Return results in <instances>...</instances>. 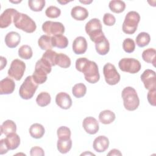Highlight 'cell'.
I'll return each mask as SVG.
<instances>
[{
  "instance_id": "681fc988",
  "label": "cell",
  "mask_w": 156,
  "mask_h": 156,
  "mask_svg": "<svg viewBox=\"0 0 156 156\" xmlns=\"http://www.w3.org/2000/svg\"><path fill=\"white\" fill-rule=\"evenodd\" d=\"M10 2H12V3H15V4H16V3H20L21 2V1H10Z\"/></svg>"
},
{
  "instance_id": "ac0fdd59",
  "label": "cell",
  "mask_w": 156,
  "mask_h": 156,
  "mask_svg": "<svg viewBox=\"0 0 156 156\" xmlns=\"http://www.w3.org/2000/svg\"><path fill=\"white\" fill-rule=\"evenodd\" d=\"M15 88L14 81L10 77H5L0 81V94H9L13 92Z\"/></svg>"
},
{
  "instance_id": "7c38bea8",
  "label": "cell",
  "mask_w": 156,
  "mask_h": 156,
  "mask_svg": "<svg viewBox=\"0 0 156 156\" xmlns=\"http://www.w3.org/2000/svg\"><path fill=\"white\" fill-rule=\"evenodd\" d=\"M141 80L147 90H152L156 88L155 72L152 69H147L141 75Z\"/></svg>"
},
{
  "instance_id": "8fae6325",
  "label": "cell",
  "mask_w": 156,
  "mask_h": 156,
  "mask_svg": "<svg viewBox=\"0 0 156 156\" xmlns=\"http://www.w3.org/2000/svg\"><path fill=\"white\" fill-rule=\"evenodd\" d=\"M43 31L50 37L62 35L65 32V27L62 23L46 21L42 24Z\"/></svg>"
},
{
  "instance_id": "7a4b0ae2",
  "label": "cell",
  "mask_w": 156,
  "mask_h": 156,
  "mask_svg": "<svg viewBox=\"0 0 156 156\" xmlns=\"http://www.w3.org/2000/svg\"><path fill=\"white\" fill-rule=\"evenodd\" d=\"M124 108L129 111L135 110L140 105V99L136 90L132 87L124 88L121 93Z\"/></svg>"
},
{
  "instance_id": "d6986e66",
  "label": "cell",
  "mask_w": 156,
  "mask_h": 156,
  "mask_svg": "<svg viewBox=\"0 0 156 156\" xmlns=\"http://www.w3.org/2000/svg\"><path fill=\"white\" fill-rule=\"evenodd\" d=\"M4 41L7 47L14 48L20 44L21 41V36L18 32L12 31L5 35Z\"/></svg>"
},
{
  "instance_id": "f35d334b",
  "label": "cell",
  "mask_w": 156,
  "mask_h": 156,
  "mask_svg": "<svg viewBox=\"0 0 156 156\" xmlns=\"http://www.w3.org/2000/svg\"><path fill=\"white\" fill-rule=\"evenodd\" d=\"M122 49L127 53L133 52L135 49V43L134 41L130 38H126L122 42Z\"/></svg>"
},
{
  "instance_id": "5b68a950",
  "label": "cell",
  "mask_w": 156,
  "mask_h": 156,
  "mask_svg": "<svg viewBox=\"0 0 156 156\" xmlns=\"http://www.w3.org/2000/svg\"><path fill=\"white\" fill-rule=\"evenodd\" d=\"M51 69L52 66L41 58L36 62L35 66V71L32 75L34 80L38 84L44 83L48 78L47 75L51 73Z\"/></svg>"
},
{
  "instance_id": "3957f363",
  "label": "cell",
  "mask_w": 156,
  "mask_h": 156,
  "mask_svg": "<svg viewBox=\"0 0 156 156\" xmlns=\"http://www.w3.org/2000/svg\"><path fill=\"white\" fill-rule=\"evenodd\" d=\"M15 26L27 33L34 32L37 28L35 21L27 15L17 12L13 18Z\"/></svg>"
},
{
  "instance_id": "44dd1931",
  "label": "cell",
  "mask_w": 156,
  "mask_h": 156,
  "mask_svg": "<svg viewBox=\"0 0 156 156\" xmlns=\"http://www.w3.org/2000/svg\"><path fill=\"white\" fill-rule=\"evenodd\" d=\"M4 140L9 150L16 149L20 144V138L15 132L6 135Z\"/></svg>"
},
{
  "instance_id": "60d3db41",
  "label": "cell",
  "mask_w": 156,
  "mask_h": 156,
  "mask_svg": "<svg viewBox=\"0 0 156 156\" xmlns=\"http://www.w3.org/2000/svg\"><path fill=\"white\" fill-rule=\"evenodd\" d=\"M103 23L106 26H112L115 24L116 18L112 14L106 13L103 16Z\"/></svg>"
},
{
  "instance_id": "cb8c5ba5",
  "label": "cell",
  "mask_w": 156,
  "mask_h": 156,
  "mask_svg": "<svg viewBox=\"0 0 156 156\" xmlns=\"http://www.w3.org/2000/svg\"><path fill=\"white\" fill-rule=\"evenodd\" d=\"M51 42L52 47H56L60 49H64L68 45V38L63 35L51 37Z\"/></svg>"
},
{
  "instance_id": "2e32d148",
  "label": "cell",
  "mask_w": 156,
  "mask_h": 156,
  "mask_svg": "<svg viewBox=\"0 0 156 156\" xmlns=\"http://www.w3.org/2000/svg\"><path fill=\"white\" fill-rule=\"evenodd\" d=\"M72 48L73 52L76 54H84L87 49V42L85 38L82 36L76 37L73 41Z\"/></svg>"
},
{
  "instance_id": "e0dca14e",
  "label": "cell",
  "mask_w": 156,
  "mask_h": 156,
  "mask_svg": "<svg viewBox=\"0 0 156 156\" xmlns=\"http://www.w3.org/2000/svg\"><path fill=\"white\" fill-rule=\"evenodd\" d=\"M109 146V140L104 135L96 137L93 143V149L98 152H104Z\"/></svg>"
},
{
  "instance_id": "7402d4cb",
  "label": "cell",
  "mask_w": 156,
  "mask_h": 156,
  "mask_svg": "<svg viewBox=\"0 0 156 156\" xmlns=\"http://www.w3.org/2000/svg\"><path fill=\"white\" fill-rule=\"evenodd\" d=\"M95 48L98 54L101 55H105L109 52L110 43L105 36L99 41L95 43Z\"/></svg>"
},
{
  "instance_id": "52a82bcc",
  "label": "cell",
  "mask_w": 156,
  "mask_h": 156,
  "mask_svg": "<svg viewBox=\"0 0 156 156\" xmlns=\"http://www.w3.org/2000/svg\"><path fill=\"white\" fill-rule=\"evenodd\" d=\"M38 84L34 80L32 76H27L19 90V94L23 99H30L34 95Z\"/></svg>"
},
{
  "instance_id": "7dc6e473",
  "label": "cell",
  "mask_w": 156,
  "mask_h": 156,
  "mask_svg": "<svg viewBox=\"0 0 156 156\" xmlns=\"http://www.w3.org/2000/svg\"><path fill=\"white\" fill-rule=\"evenodd\" d=\"M80 2L84 4H89L90 3H91L93 2V1L90 0V1H79Z\"/></svg>"
},
{
  "instance_id": "836d02e7",
  "label": "cell",
  "mask_w": 156,
  "mask_h": 156,
  "mask_svg": "<svg viewBox=\"0 0 156 156\" xmlns=\"http://www.w3.org/2000/svg\"><path fill=\"white\" fill-rule=\"evenodd\" d=\"M18 55L20 58L25 60L31 58L33 55V52L31 47L27 44L22 45L18 49Z\"/></svg>"
},
{
  "instance_id": "9c48e42d",
  "label": "cell",
  "mask_w": 156,
  "mask_h": 156,
  "mask_svg": "<svg viewBox=\"0 0 156 156\" xmlns=\"http://www.w3.org/2000/svg\"><path fill=\"white\" fill-rule=\"evenodd\" d=\"M103 73L106 83L110 85L117 84L121 79L120 75L117 71L115 66L110 63H106L103 67Z\"/></svg>"
},
{
  "instance_id": "d6a6232c",
  "label": "cell",
  "mask_w": 156,
  "mask_h": 156,
  "mask_svg": "<svg viewBox=\"0 0 156 156\" xmlns=\"http://www.w3.org/2000/svg\"><path fill=\"white\" fill-rule=\"evenodd\" d=\"M51 95L45 91L41 92L38 94L36 98V102L38 105L40 107H46L51 102Z\"/></svg>"
},
{
  "instance_id": "603a6c76",
  "label": "cell",
  "mask_w": 156,
  "mask_h": 156,
  "mask_svg": "<svg viewBox=\"0 0 156 156\" xmlns=\"http://www.w3.org/2000/svg\"><path fill=\"white\" fill-rule=\"evenodd\" d=\"M45 132L44 127L39 123L32 124L29 128V133L30 136L35 139H39L43 137Z\"/></svg>"
},
{
  "instance_id": "8992f818",
  "label": "cell",
  "mask_w": 156,
  "mask_h": 156,
  "mask_svg": "<svg viewBox=\"0 0 156 156\" xmlns=\"http://www.w3.org/2000/svg\"><path fill=\"white\" fill-rule=\"evenodd\" d=\"M140 21V15L135 11L129 12L125 16L122 24V31L126 34H134L138 27V23Z\"/></svg>"
},
{
  "instance_id": "ba28073f",
  "label": "cell",
  "mask_w": 156,
  "mask_h": 156,
  "mask_svg": "<svg viewBox=\"0 0 156 156\" xmlns=\"http://www.w3.org/2000/svg\"><path fill=\"white\" fill-rule=\"evenodd\" d=\"M119 69L124 72L130 74H135L141 69L140 62L133 58H123L119 61Z\"/></svg>"
},
{
  "instance_id": "277c9868",
  "label": "cell",
  "mask_w": 156,
  "mask_h": 156,
  "mask_svg": "<svg viewBox=\"0 0 156 156\" xmlns=\"http://www.w3.org/2000/svg\"><path fill=\"white\" fill-rule=\"evenodd\" d=\"M86 33L90 40L94 43L102 39L105 35L102 32L101 21L98 18H93L87 23L85 27Z\"/></svg>"
},
{
  "instance_id": "5bb4252c",
  "label": "cell",
  "mask_w": 156,
  "mask_h": 156,
  "mask_svg": "<svg viewBox=\"0 0 156 156\" xmlns=\"http://www.w3.org/2000/svg\"><path fill=\"white\" fill-rule=\"evenodd\" d=\"M17 12L18 11L15 9H5L0 16V27L3 29L9 27L11 24L12 20L13 21L14 16Z\"/></svg>"
},
{
  "instance_id": "c3c4849f",
  "label": "cell",
  "mask_w": 156,
  "mask_h": 156,
  "mask_svg": "<svg viewBox=\"0 0 156 156\" xmlns=\"http://www.w3.org/2000/svg\"><path fill=\"white\" fill-rule=\"evenodd\" d=\"M57 2L58 3H60V4H62V5H65V4L69 2L70 1H57Z\"/></svg>"
},
{
  "instance_id": "9a60e30c",
  "label": "cell",
  "mask_w": 156,
  "mask_h": 156,
  "mask_svg": "<svg viewBox=\"0 0 156 156\" xmlns=\"http://www.w3.org/2000/svg\"><path fill=\"white\" fill-rule=\"evenodd\" d=\"M55 103L60 108L67 110L72 105V99L66 93L60 92L55 96Z\"/></svg>"
},
{
  "instance_id": "4fadbf2b",
  "label": "cell",
  "mask_w": 156,
  "mask_h": 156,
  "mask_svg": "<svg viewBox=\"0 0 156 156\" xmlns=\"http://www.w3.org/2000/svg\"><path fill=\"white\" fill-rule=\"evenodd\" d=\"M82 126L85 131L90 135L96 134L99 129V122L96 118L92 116L86 117L83 120Z\"/></svg>"
},
{
  "instance_id": "ee69618b",
  "label": "cell",
  "mask_w": 156,
  "mask_h": 156,
  "mask_svg": "<svg viewBox=\"0 0 156 156\" xmlns=\"http://www.w3.org/2000/svg\"><path fill=\"white\" fill-rule=\"evenodd\" d=\"M9 148L7 147L5 141H4V139H2L1 140V145H0V154L1 155H2V154H6L8 151H9Z\"/></svg>"
},
{
  "instance_id": "d4e9b609",
  "label": "cell",
  "mask_w": 156,
  "mask_h": 156,
  "mask_svg": "<svg viewBox=\"0 0 156 156\" xmlns=\"http://www.w3.org/2000/svg\"><path fill=\"white\" fill-rule=\"evenodd\" d=\"M116 116L114 112L110 110L102 111L99 115V121L104 124H109L114 121Z\"/></svg>"
},
{
  "instance_id": "d590c367",
  "label": "cell",
  "mask_w": 156,
  "mask_h": 156,
  "mask_svg": "<svg viewBox=\"0 0 156 156\" xmlns=\"http://www.w3.org/2000/svg\"><path fill=\"white\" fill-rule=\"evenodd\" d=\"M57 55V53L51 49L46 51L42 55L41 58L48 63L51 66L56 65L55 60Z\"/></svg>"
},
{
  "instance_id": "484cf974",
  "label": "cell",
  "mask_w": 156,
  "mask_h": 156,
  "mask_svg": "<svg viewBox=\"0 0 156 156\" xmlns=\"http://www.w3.org/2000/svg\"><path fill=\"white\" fill-rule=\"evenodd\" d=\"M16 126L12 120L7 119L3 122L1 126V133L7 135L10 133L16 132Z\"/></svg>"
},
{
  "instance_id": "74e56055",
  "label": "cell",
  "mask_w": 156,
  "mask_h": 156,
  "mask_svg": "<svg viewBox=\"0 0 156 156\" xmlns=\"http://www.w3.org/2000/svg\"><path fill=\"white\" fill-rule=\"evenodd\" d=\"M58 139L59 140H68L71 138V130L66 126H61L58 128L57 130Z\"/></svg>"
},
{
  "instance_id": "6da1fadb",
  "label": "cell",
  "mask_w": 156,
  "mask_h": 156,
  "mask_svg": "<svg viewBox=\"0 0 156 156\" xmlns=\"http://www.w3.org/2000/svg\"><path fill=\"white\" fill-rule=\"evenodd\" d=\"M76 68L83 74L85 79L90 83H95L99 81L100 75L98 65L93 61L85 57H80L76 61Z\"/></svg>"
},
{
  "instance_id": "f546056e",
  "label": "cell",
  "mask_w": 156,
  "mask_h": 156,
  "mask_svg": "<svg viewBox=\"0 0 156 156\" xmlns=\"http://www.w3.org/2000/svg\"><path fill=\"white\" fill-rule=\"evenodd\" d=\"M71 63V60L68 55L63 53L57 54L55 60V64L63 68H67L70 66Z\"/></svg>"
},
{
  "instance_id": "8d00e7d4",
  "label": "cell",
  "mask_w": 156,
  "mask_h": 156,
  "mask_svg": "<svg viewBox=\"0 0 156 156\" xmlns=\"http://www.w3.org/2000/svg\"><path fill=\"white\" fill-rule=\"evenodd\" d=\"M44 0H29L28 5L31 10L34 12H41L45 6Z\"/></svg>"
},
{
  "instance_id": "b9f144b4",
  "label": "cell",
  "mask_w": 156,
  "mask_h": 156,
  "mask_svg": "<svg viewBox=\"0 0 156 156\" xmlns=\"http://www.w3.org/2000/svg\"><path fill=\"white\" fill-rule=\"evenodd\" d=\"M155 94H156V88L150 90L147 93V101L152 106H155L156 105Z\"/></svg>"
},
{
  "instance_id": "4dcf8cb0",
  "label": "cell",
  "mask_w": 156,
  "mask_h": 156,
  "mask_svg": "<svg viewBox=\"0 0 156 156\" xmlns=\"http://www.w3.org/2000/svg\"><path fill=\"white\" fill-rule=\"evenodd\" d=\"M38 44L42 50L48 51L51 49L52 48L51 37L47 35H41L38 40Z\"/></svg>"
},
{
  "instance_id": "83f0119b",
  "label": "cell",
  "mask_w": 156,
  "mask_h": 156,
  "mask_svg": "<svg viewBox=\"0 0 156 156\" xmlns=\"http://www.w3.org/2000/svg\"><path fill=\"white\" fill-rule=\"evenodd\" d=\"M72 147V140L71 138L68 140H59L58 139L57 143V147L58 151L62 154L68 153Z\"/></svg>"
},
{
  "instance_id": "7bdbcfd3",
  "label": "cell",
  "mask_w": 156,
  "mask_h": 156,
  "mask_svg": "<svg viewBox=\"0 0 156 156\" xmlns=\"http://www.w3.org/2000/svg\"><path fill=\"white\" fill-rule=\"evenodd\" d=\"M30 155L31 156H44V150L38 146H34L30 149Z\"/></svg>"
},
{
  "instance_id": "f6af8a7d",
  "label": "cell",
  "mask_w": 156,
  "mask_h": 156,
  "mask_svg": "<svg viewBox=\"0 0 156 156\" xmlns=\"http://www.w3.org/2000/svg\"><path fill=\"white\" fill-rule=\"evenodd\" d=\"M107 155H111V156H113V155H122V154L121 153V152L118 150V149H112L108 154H107Z\"/></svg>"
},
{
  "instance_id": "30bf717a",
  "label": "cell",
  "mask_w": 156,
  "mask_h": 156,
  "mask_svg": "<svg viewBox=\"0 0 156 156\" xmlns=\"http://www.w3.org/2000/svg\"><path fill=\"white\" fill-rule=\"evenodd\" d=\"M26 70V64L19 59L13 60L8 70V75L17 81L21 79Z\"/></svg>"
},
{
  "instance_id": "e575fe53",
  "label": "cell",
  "mask_w": 156,
  "mask_h": 156,
  "mask_svg": "<svg viewBox=\"0 0 156 156\" xmlns=\"http://www.w3.org/2000/svg\"><path fill=\"white\" fill-rule=\"evenodd\" d=\"M87 92V87L85 84L79 83L74 85L72 88V93L73 96L77 98H80L84 96Z\"/></svg>"
},
{
  "instance_id": "4316f807",
  "label": "cell",
  "mask_w": 156,
  "mask_h": 156,
  "mask_svg": "<svg viewBox=\"0 0 156 156\" xmlns=\"http://www.w3.org/2000/svg\"><path fill=\"white\" fill-rule=\"evenodd\" d=\"M155 55L156 51L154 48H148L143 51L142 53V58L143 60L148 63H151L154 66H155Z\"/></svg>"
},
{
  "instance_id": "f1b7e54d",
  "label": "cell",
  "mask_w": 156,
  "mask_h": 156,
  "mask_svg": "<svg viewBox=\"0 0 156 156\" xmlns=\"http://www.w3.org/2000/svg\"><path fill=\"white\" fill-rule=\"evenodd\" d=\"M108 7L111 11L116 13L122 12L126 9V4L124 1L120 0H113L110 1Z\"/></svg>"
},
{
  "instance_id": "1f68e13d",
  "label": "cell",
  "mask_w": 156,
  "mask_h": 156,
  "mask_svg": "<svg viewBox=\"0 0 156 156\" xmlns=\"http://www.w3.org/2000/svg\"><path fill=\"white\" fill-rule=\"evenodd\" d=\"M135 41L138 46L143 48L147 46L149 43L151 41V37L148 33L142 32L138 34Z\"/></svg>"
},
{
  "instance_id": "ffe728a7",
  "label": "cell",
  "mask_w": 156,
  "mask_h": 156,
  "mask_svg": "<svg viewBox=\"0 0 156 156\" xmlns=\"http://www.w3.org/2000/svg\"><path fill=\"white\" fill-rule=\"evenodd\" d=\"M71 15L76 20L83 21L88 16V12L87 9L77 5L71 9Z\"/></svg>"
},
{
  "instance_id": "ab89813d",
  "label": "cell",
  "mask_w": 156,
  "mask_h": 156,
  "mask_svg": "<svg viewBox=\"0 0 156 156\" xmlns=\"http://www.w3.org/2000/svg\"><path fill=\"white\" fill-rule=\"evenodd\" d=\"M45 14L46 16L50 18H56L60 15L61 10L59 8L55 6L51 5L46 9L45 11Z\"/></svg>"
},
{
  "instance_id": "bcb514c9",
  "label": "cell",
  "mask_w": 156,
  "mask_h": 156,
  "mask_svg": "<svg viewBox=\"0 0 156 156\" xmlns=\"http://www.w3.org/2000/svg\"><path fill=\"white\" fill-rule=\"evenodd\" d=\"M0 58H1V68H0V69L2 70L4 69V67H5V66L7 65V60L5 57H4L2 56H1Z\"/></svg>"
}]
</instances>
